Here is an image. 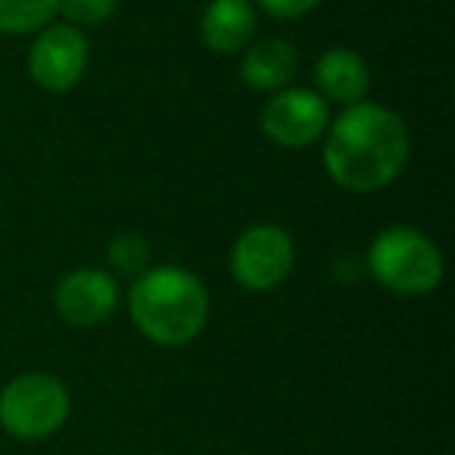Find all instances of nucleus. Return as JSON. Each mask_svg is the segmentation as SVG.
I'll return each instance as SVG.
<instances>
[{"instance_id": "1", "label": "nucleus", "mask_w": 455, "mask_h": 455, "mask_svg": "<svg viewBox=\"0 0 455 455\" xmlns=\"http://www.w3.org/2000/svg\"><path fill=\"white\" fill-rule=\"evenodd\" d=\"M411 156V132L390 107L362 100L331 119L322 138V165L337 188L374 194L396 181Z\"/></svg>"}, {"instance_id": "2", "label": "nucleus", "mask_w": 455, "mask_h": 455, "mask_svg": "<svg viewBox=\"0 0 455 455\" xmlns=\"http://www.w3.org/2000/svg\"><path fill=\"white\" fill-rule=\"evenodd\" d=\"M128 315L134 328L156 347H184L209 322V291L184 266H150L132 281Z\"/></svg>"}, {"instance_id": "3", "label": "nucleus", "mask_w": 455, "mask_h": 455, "mask_svg": "<svg viewBox=\"0 0 455 455\" xmlns=\"http://www.w3.org/2000/svg\"><path fill=\"white\" fill-rule=\"evenodd\" d=\"M368 272L396 297H427L440 287L446 262L424 231L409 225L384 228L368 247Z\"/></svg>"}, {"instance_id": "4", "label": "nucleus", "mask_w": 455, "mask_h": 455, "mask_svg": "<svg viewBox=\"0 0 455 455\" xmlns=\"http://www.w3.org/2000/svg\"><path fill=\"white\" fill-rule=\"evenodd\" d=\"M72 411V396L57 374L26 371L0 390V427L16 440H51Z\"/></svg>"}, {"instance_id": "5", "label": "nucleus", "mask_w": 455, "mask_h": 455, "mask_svg": "<svg viewBox=\"0 0 455 455\" xmlns=\"http://www.w3.org/2000/svg\"><path fill=\"white\" fill-rule=\"evenodd\" d=\"M228 262H231V275L243 291L266 293L291 278L293 266H297V247L281 225L259 221V225L243 228L237 235Z\"/></svg>"}, {"instance_id": "6", "label": "nucleus", "mask_w": 455, "mask_h": 455, "mask_svg": "<svg viewBox=\"0 0 455 455\" xmlns=\"http://www.w3.org/2000/svg\"><path fill=\"white\" fill-rule=\"evenodd\" d=\"M331 125V107L312 88H281L266 100L259 128L275 147L306 150L322 144Z\"/></svg>"}, {"instance_id": "7", "label": "nucleus", "mask_w": 455, "mask_h": 455, "mask_svg": "<svg viewBox=\"0 0 455 455\" xmlns=\"http://www.w3.org/2000/svg\"><path fill=\"white\" fill-rule=\"evenodd\" d=\"M88 35L69 22H51L28 47V76L41 91L66 94L84 78L88 69Z\"/></svg>"}, {"instance_id": "8", "label": "nucleus", "mask_w": 455, "mask_h": 455, "mask_svg": "<svg viewBox=\"0 0 455 455\" xmlns=\"http://www.w3.org/2000/svg\"><path fill=\"white\" fill-rule=\"evenodd\" d=\"M116 306L119 284L107 268H72L53 287V309L69 328H100L113 318Z\"/></svg>"}, {"instance_id": "9", "label": "nucleus", "mask_w": 455, "mask_h": 455, "mask_svg": "<svg viewBox=\"0 0 455 455\" xmlns=\"http://www.w3.org/2000/svg\"><path fill=\"white\" fill-rule=\"evenodd\" d=\"M256 26L253 0H209L200 16V41L215 57H235L256 41Z\"/></svg>"}, {"instance_id": "10", "label": "nucleus", "mask_w": 455, "mask_h": 455, "mask_svg": "<svg viewBox=\"0 0 455 455\" xmlns=\"http://www.w3.org/2000/svg\"><path fill=\"white\" fill-rule=\"evenodd\" d=\"M315 94L322 97L328 107H355L368 97L371 91V69L368 63L349 47H331L315 60Z\"/></svg>"}, {"instance_id": "11", "label": "nucleus", "mask_w": 455, "mask_h": 455, "mask_svg": "<svg viewBox=\"0 0 455 455\" xmlns=\"http://www.w3.org/2000/svg\"><path fill=\"white\" fill-rule=\"evenodd\" d=\"M299 72V51L287 38H262L253 41L241 53V82L253 91H275L291 88Z\"/></svg>"}, {"instance_id": "12", "label": "nucleus", "mask_w": 455, "mask_h": 455, "mask_svg": "<svg viewBox=\"0 0 455 455\" xmlns=\"http://www.w3.org/2000/svg\"><path fill=\"white\" fill-rule=\"evenodd\" d=\"M57 16V0H0V35L22 38L51 26Z\"/></svg>"}, {"instance_id": "13", "label": "nucleus", "mask_w": 455, "mask_h": 455, "mask_svg": "<svg viewBox=\"0 0 455 455\" xmlns=\"http://www.w3.org/2000/svg\"><path fill=\"white\" fill-rule=\"evenodd\" d=\"M107 262L116 275L122 278H138L150 268V243L134 231H122L113 237V243L107 247Z\"/></svg>"}, {"instance_id": "14", "label": "nucleus", "mask_w": 455, "mask_h": 455, "mask_svg": "<svg viewBox=\"0 0 455 455\" xmlns=\"http://www.w3.org/2000/svg\"><path fill=\"white\" fill-rule=\"evenodd\" d=\"M119 10V0H57V16L76 28H94L109 22Z\"/></svg>"}, {"instance_id": "15", "label": "nucleus", "mask_w": 455, "mask_h": 455, "mask_svg": "<svg viewBox=\"0 0 455 455\" xmlns=\"http://www.w3.org/2000/svg\"><path fill=\"white\" fill-rule=\"evenodd\" d=\"M253 4H256V10H262V13H268L272 20H281V22L303 20L312 10L322 7V0H253Z\"/></svg>"}]
</instances>
